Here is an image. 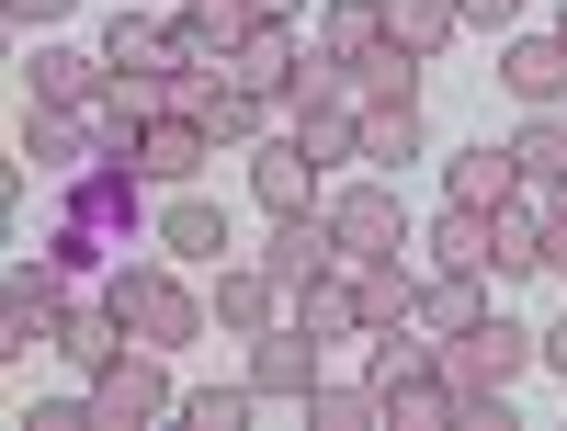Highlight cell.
Segmentation results:
<instances>
[{"mask_svg": "<svg viewBox=\"0 0 567 431\" xmlns=\"http://www.w3.org/2000/svg\"><path fill=\"white\" fill-rule=\"evenodd\" d=\"M103 296H114V318H125L148 352H182V341H194V329L216 318V307L194 296V284L171 273V261H114V273H103Z\"/></svg>", "mask_w": 567, "mask_h": 431, "instance_id": "cell-1", "label": "cell"}, {"mask_svg": "<svg viewBox=\"0 0 567 431\" xmlns=\"http://www.w3.org/2000/svg\"><path fill=\"white\" fill-rule=\"evenodd\" d=\"M523 363H545V329H523L511 307H488L477 329H454V341H443L454 398H511V387H523Z\"/></svg>", "mask_w": 567, "mask_h": 431, "instance_id": "cell-2", "label": "cell"}, {"mask_svg": "<svg viewBox=\"0 0 567 431\" xmlns=\"http://www.w3.org/2000/svg\"><path fill=\"white\" fill-rule=\"evenodd\" d=\"M409 250V205L386 194V171L374 182H341V194H329V261L341 273H374V261H398Z\"/></svg>", "mask_w": 567, "mask_h": 431, "instance_id": "cell-3", "label": "cell"}, {"mask_svg": "<svg viewBox=\"0 0 567 431\" xmlns=\"http://www.w3.org/2000/svg\"><path fill=\"white\" fill-rule=\"evenodd\" d=\"M136 182H148V171L103 148L80 182H58V216H45V227H80V238H103V250H136Z\"/></svg>", "mask_w": 567, "mask_h": 431, "instance_id": "cell-4", "label": "cell"}, {"mask_svg": "<svg viewBox=\"0 0 567 431\" xmlns=\"http://www.w3.org/2000/svg\"><path fill=\"white\" fill-rule=\"evenodd\" d=\"M80 296V273L58 250H23L12 273H0V352H34V341H58V318Z\"/></svg>", "mask_w": 567, "mask_h": 431, "instance_id": "cell-5", "label": "cell"}, {"mask_svg": "<svg viewBox=\"0 0 567 431\" xmlns=\"http://www.w3.org/2000/svg\"><path fill=\"white\" fill-rule=\"evenodd\" d=\"M171 409H182V387H171V363H159L148 341L91 374V420H103V431H148V420H171Z\"/></svg>", "mask_w": 567, "mask_h": 431, "instance_id": "cell-6", "label": "cell"}, {"mask_svg": "<svg viewBox=\"0 0 567 431\" xmlns=\"http://www.w3.org/2000/svg\"><path fill=\"white\" fill-rule=\"evenodd\" d=\"M182 114H194L216 148H250L272 103H261V91H239V69H227V58H194V69H182Z\"/></svg>", "mask_w": 567, "mask_h": 431, "instance_id": "cell-7", "label": "cell"}, {"mask_svg": "<svg viewBox=\"0 0 567 431\" xmlns=\"http://www.w3.org/2000/svg\"><path fill=\"white\" fill-rule=\"evenodd\" d=\"M103 80H114V58H103V45H58V34H45L34 58H23V91H34V103H69V114H91V103H103Z\"/></svg>", "mask_w": 567, "mask_h": 431, "instance_id": "cell-8", "label": "cell"}, {"mask_svg": "<svg viewBox=\"0 0 567 431\" xmlns=\"http://www.w3.org/2000/svg\"><path fill=\"white\" fill-rule=\"evenodd\" d=\"M250 387L261 398H296V409L318 398V329L307 318H272L261 341H250Z\"/></svg>", "mask_w": 567, "mask_h": 431, "instance_id": "cell-9", "label": "cell"}, {"mask_svg": "<svg viewBox=\"0 0 567 431\" xmlns=\"http://www.w3.org/2000/svg\"><path fill=\"white\" fill-rule=\"evenodd\" d=\"M103 58L136 69V80H182V69H194V34L159 23V12H114V23H103Z\"/></svg>", "mask_w": 567, "mask_h": 431, "instance_id": "cell-10", "label": "cell"}, {"mask_svg": "<svg viewBox=\"0 0 567 431\" xmlns=\"http://www.w3.org/2000/svg\"><path fill=\"white\" fill-rule=\"evenodd\" d=\"M91 160H103L91 114H69V103H34V114H23V171H45V182H80Z\"/></svg>", "mask_w": 567, "mask_h": 431, "instance_id": "cell-11", "label": "cell"}, {"mask_svg": "<svg viewBox=\"0 0 567 431\" xmlns=\"http://www.w3.org/2000/svg\"><path fill=\"white\" fill-rule=\"evenodd\" d=\"M250 205L261 216H318L329 194H318V160L296 148V136H261V148H250Z\"/></svg>", "mask_w": 567, "mask_h": 431, "instance_id": "cell-12", "label": "cell"}, {"mask_svg": "<svg viewBox=\"0 0 567 431\" xmlns=\"http://www.w3.org/2000/svg\"><path fill=\"white\" fill-rule=\"evenodd\" d=\"M58 363H80V374H103V363H125L136 352V329L114 318V296H69V318H58V341H45Z\"/></svg>", "mask_w": 567, "mask_h": 431, "instance_id": "cell-13", "label": "cell"}, {"mask_svg": "<svg viewBox=\"0 0 567 431\" xmlns=\"http://www.w3.org/2000/svg\"><path fill=\"white\" fill-rule=\"evenodd\" d=\"M205 160H216V136H205L194 114H182V103H171V114H159L148 136H136V171H148V182H159V194H182V182H194Z\"/></svg>", "mask_w": 567, "mask_h": 431, "instance_id": "cell-14", "label": "cell"}, {"mask_svg": "<svg viewBox=\"0 0 567 431\" xmlns=\"http://www.w3.org/2000/svg\"><path fill=\"white\" fill-rule=\"evenodd\" d=\"M499 80H511V103L556 114V103H567V34H511V45H499Z\"/></svg>", "mask_w": 567, "mask_h": 431, "instance_id": "cell-15", "label": "cell"}, {"mask_svg": "<svg viewBox=\"0 0 567 431\" xmlns=\"http://www.w3.org/2000/svg\"><path fill=\"white\" fill-rule=\"evenodd\" d=\"M432 148V125H420V91H386V103H363V171H409Z\"/></svg>", "mask_w": 567, "mask_h": 431, "instance_id": "cell-16", "label": "cell"}, {"mask_svg": "<svg viewBox=\"0 0 567 431\" xmlns=\"http://www.w3.org/2000/svg\"><path fill=\"white\" fill-rule=\"evenodd\" d=\"M432 261L499 284V205H443V216H432Z\"/></svg>", "mask_w": 567, "mask_h": 431, "instance_id": "cell-17", "label": "cell"}, {"mask_svg": "<svg viewBox=\"0 0 567 431\" xmlns=\"http://www.w3.org/2000/svg\"><path fill=\"white\" fill-rule=\"evenodd\" d=\"M296 318L318 329V341H363V273H341V261L307 273V284H296Z\"/></svg>", "mask_w": 567, "mask_h": 431, "instance_id": "cell-18", "label": "cell"}, {"mask_svg": "<svg viewBox=\"0 0 567 431\" xmlns=\"http://www.w3.org/2000/svg\"><path fill=\"white\" fill-rule=\"evenodd\" d=\"M511 194H523V160H511L499 136H488V148H454V160H443V205H511Z\"/></svg>", "mask_w": 567, "mask_h": 431, "instance_id": "cell-19", "label": "cell"}, {"mask_svg": "<svg viewBox=\"0 0 567 431\" xmlns=\"http://www.w3.org/2000/svg\"><path fill=\"white\" fill-rule=\"evenodd\" d=\"M477 318H488V273L432 261V284H420V329H432V341H454V329H477Z\"/></svg>", "mask_w": 567, "mask_h": 431, "instance_id": "cell-20", "label": "cell"}, {"mask_svg": "<svg viewBox=\"0 0 567 431\" xmlns=\"http://www.w3.org/2000/svg\"><path fill=\"white\" fill-rule=\"evenodd\" d=\"M420 284H432V261H409V250L363 273V341H374V329H409V318H420Z\"/></svg>", "mask_w": 567, "mask_h": 431, "instance_id": "cell-21", "label": "cell"}, {"mask_svg": "<svg viewBox=\"0 0 567 431\" xmlns=\"http://www.w3.org/2000/svg\"><path fill=\"white\" fill-rule=\"evenodd\" d=\"M374 45H386V0H318V58L363 69Z\"/></svg>", "mask_w": 567, "mask_h": 431, "instance_id": "cell-22", "label": "cell"}, {"mask_svg": "<svg viewBox=\"0 0 567 431\" xmlns=\"http://www.w3.org/2000/svg\"><path fill=\"white\" fill-rule=\"evenodd\" d=\"M159 250H171V261H216V250H227V216L194 194V182H182V194L159 205Z\"/></svg>", "mask_w": 567, "mask_h": 431, "instance_id": "cell-23", "label": "cell"}, {"mask_svg": "<svg viewBox=\"0 0 567 431\" xmlns=\"http://www.w3.org/2000/svg\"><path fill=\"white\" fill-rule=\"evenodd\" d=\"M227 69H239V91H261V103H284V80L307 69V45H296V23H261V34H250L239 58H227Z\"/></svg>", "mask_w": 567, "mask_h": 431, "instance_id": "cell-24", "label": "cell"}, {"mask_svg": "<svg viewBox=\"0 0 567 431\" xmlns=\"http://www.w3.org/2000/svg\"><path fill=\"white\" fill-rule=\"evenodd\" d=\"M261 261H272L284 284H307V273H329V205H318V216H272V238H261Z\"/></svg>", "mask_w": 567, "mask_h": 431, "instance_id": "cell-25", "label": "cell"}, {"mask_svg": "<svg viewBox=\"0 0 567 431\" xmlns=\"http://www.w3.org/2000/svg\"><path fill=\"white\" fill-rule=\"evenodd\" d=\"M182 34H194V58H239V45L261 34L250 0H182Z\"/></svg>", "mask_w": 567, "mask_h": 431, "instance_id": "cell-26", "label": "cell"}, {"mask_svg": "<svg viewBox=\"0 0 567 431\" xmlns=\"http://www.w3.org/2000/svg\"><path fill=\"white\" fill-rule=\"evenodd\" d=\"M454 34H465L454 0H386V45H409V58H443Z\"/></svg>", "mask_w": 567, "mask_h": 431, "instance_id": "cell-27", "label": "cell"}, {"mask_svg": "<svg viewBox=\"0 0 567 431\" xmlns=\"http://www.w3.org/2000/svg\"><path fill=\"white\" fill-rule=\"evenodd\" d=\"M511 160H523V194H556V182H567V103L511 136Z\"/></svg>", "mask_w": 567, "mask_h": 431, "instance_id": "cell-28", "label": "cell"}, {"mask_svg": "<svg viewBox=\"0 0 567 431\" xmlns=\"http://www.w3.org/2000/svg\"><path fill=\"white\" fill-rule=\"evenodd\" d=\"M363 420H386L374 374H363V387H329V374H318V398H307V431H363Z\"/></svg>", "mask_w": 567, "mask_h": 431, "instance_id": "cell-29", "label": "cell"}, {"mask_svg": "<svg viewBox=\"0 0 567 431\" xmlns=\"http://www.w3.org/2000/svg\"><path fill=\"white\" fill-rule=\"evenodd\" d=\"M250 409H261V387H182V420L194 431H250Z\"/></svg>", "mask_w": 567, "mask_h": 431, "instance_id": "cell-30", "label": "cell"}, {"mask_svg": "<svg viewBox=\"0 0 567 431\" xmlns=\"http://www.w3.org/2000/svg\"><path fill=\"white\" fill-rule=\"evenodd\" d=\"M0 12H12V23H23V34H58V23H69V12H80V0H0Z\"/></svg>", "mask_w": 567, "mask_h": 431, "instance_id": "cell-31", "label": "cell"}, {"mask_svg": "<svg viewBox=\"0 0 567 431\" xmlns=\"http://www.w3.org/2000/svg\"><path fill=\"white\" fill-rule=\"evenodd\" d=\"M454 12H465V34H511V23H523V0H454Z\"/></svg>", "mask_w": 567, "mask_h": 431, "instance_id": "cell-32", "label": "cell"}, {"mask_svg": "<svg viewBox=\"0 0 567 431\" xmlns=\"http://www.w3.org/2000/svg\"><path fill=\"white\" fill-rule=\"evenodd\" d=\"M545 273H567V205H545Z\"/></svg>", "mask_w": 567, "mask_h": 431, "instance_id": "cell-33", "label": "cell"}, {"mask_svg": "<svg viewBox=\"0 0 567 431\" xmlns=\"http://www.w3.org/2000/svg\"><path fill=\"white\" fill-rule=\"evenodd\" d=\"M250 12H261V23H296V12H307V0H250Z\"/></svg>", "mask_w": 567, "mask_h": 431, "instance_id": "cell-34", "label": "cell"}, {"mask_svg": "<svg viewBox=\"0 0 567 431\" xmlns=\"http://www.w3.org/2000/svg\"><path fill=\"white\" fill-rule=\"evenodd\" d=\"M545 363H556V374H567V318H556V329H545Z\"/></svg>", "mask_w": 567, "mask_h": 431, "instance_id": "cell-35", "label": "cell"}, {"mask_svg": "<svg viewBox=\"0 0 567 431\" xmlns=\"http://www.w3.org/2000/svg\"><path fill=\"white\" fill-rule=\"evenodd\" d=\"M556 34H567V0H556Z\"/></svg>", "mask_w": 567, "mask_h": 431, "instance_id": "cell-36", "label": "cell"}]
</instances>
